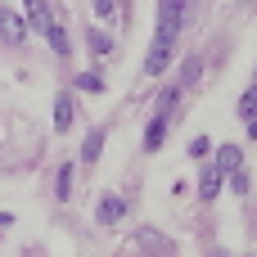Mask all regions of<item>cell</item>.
<instances>
[{"label": "cell", "mask_w": 257, "mask_h": 257, "mask_svg": "<svg viewBox=\"0 0 257 257\" xmlns=\"http://www.w3.org/2000/svg\"><path fill=\"white\" fill-rule=\"evenodd\" d=\"M217 167H221L226 176H230V172H239V167H244V154H239V145H221V149H217Z\"/></svg>", "instance_id": "cell-9"}, {"label": "cell", "mask_w": 257, "mask_h": 257, "mask_svg": "<svg viewBox=\"0 0 257 257\" xmlns=\"http://www.w3.org/2000/svg\"><path fill=\"white\" fill-rule=\"evenodd\" d=\"M54 194H59L63 203L72 199V163H63V167H59V181H54Z\"/></svg>", "instance_id": "cell-14"}, {"label": "cell", "mask_w": 257, "mask_h": 257, "mask_svg": "<svg viewBox=\"0 0 257 257\" xmlns=\"http://www.w3.org/2000/svg\"><path fill=\"white\" fill-rule=\"evenodd\" d=\"M185 0H158V32L154 36H163V41H176L181 36V27H185Z\"/></svg>", "instance_id": "cell-1"}, {"label": "cell", "mask_w": 257, "mask_h": 257, "mask_svg": "<svg viewBox=\"0 0 257 257\" xmlns=\"http://www.w3.org/2000/svg\"><path fill=\"white\" fill-rule=\"evenodd\" d=\"M190 154L203 158V154H208V136H194V140H190Z\"/></svg>", "instance_id": "cell-20"}, {"label": "cell", "mask_w": 257, "mask_h": 257, "mask_svg": "<svg viewBox=\"0 0 257 257\" xmlns=\"http://www.w3.org/2000/svg\"><path fill=\"white\" fill-rule=\"evenodd\" d=\"M163 136H167V113H154V122L145 126V149L154 154V149L163 145Z\"/></svg>", "instance_id": "cell-7"}, {"label": "cell", "mask_w": 257, "mask_h": 257, "mask_svg": "<svg viewBox=\"0 0 257 257\" xmlns=\"http://www.w3.org/2000/svg\"><path fill=\"white\" fill-rule=\"evenodd\" d=\"M72 126V95H59L54 99V131H68Z\"/></svg>", "instance_id": "cell-12"}, {"label": "cell", "mask_w": 257, "mask_h": 257, "mask_svg": "<svg viewBox=\"0 0 257 257\" xmlns=\"http://www.w3.org/2000/svg\"><path fill=\"white\" fill-rule=\"evenodd\" d=\"M230 190H235V194H248V190H253V181H248V172H244V167H239V172H230Z\"/></svg>", "instance_id": "cell-18"}, {"label": "cell", "mask_w": 257, "mask_h": 257, "mask_svg": "<svg viewBox=\"0 0 257 257\" xmlns=\"http://www.w3.org/2000/svg\"><path fill=\"white\" fill-rule=\"evenodd\" d=\"M86 41H90V50H95V59H108V54H113V41H108V36H104L99 27H90V32H86Z\"/></svg>", "instance_id": "cell-13"}, {"label": "cell", "mask_w": 257, "mask_h": 257, "mask_svg": "<svg viewBox=\"0 0 257 257\" xmlns=\"http://www.w3.org/2000/svg\"><path fill=\"white\" fill-rule=\"evenodd\" d=\"M95 18L113 23V18H117V5H113V0H95Z\"/></svg>", "instance_id": "cell-19"}, {"label": "cell", "mask_w": 257, "mask_h": 257, "mask_svg": "<svg viewBox=\"0 0 257 257\" xmlns=\"http://www.w3.org/2000/svg\"><path fill=\"white\" fill-rule=\"evenodd\" d=\"M199 72H203V68H199V59H190V63L181 68V81H176V86H181V90H190V86L199 81Z\"/></svg>", "instance_id": "cell-16"}, {"label": "cell", "mask_w": 257, "mask_h": 257, "mask_svg": "<svg viewBox=\"0 0 257 257\" xmlns=\"http://www.w3.org/2000/svg\"><path fill=\"white\" fill-rule=\"evenodd\" d=\"M23 23H27L32 32H41V36H45V27L54 23V14H50V5H45V0H23Z\"/></svg>", "instance_id": "cell-4"}, {"label": "cell", "mask_w": 257, "mask_h": 257, "mask_svg": "<svg viewBox=\"0 0 257 257\" xmlns=\"http://www.w3.org/2000/svg\"><path fill=\"white\" fill-rule=\"evenodd\" d=\"M0 36H5L9 45H23V41H27V23H23L18 9H0Z\"/></svg>", "instance_id": "cell-3"}, {"label": "cell", "mask_w": 257, "mask_h": 257, "mask_svg": "<svg viewBox=\"0 0 257 257\" xmlns=\"http://www.w3.org/2000/svg\"><path fill=\"white\" fill-rule=\"evenodd\" d=\"M221 181H226V172L217 163H203V172H199V199H217L221 194Z\"/></svg>", "instance_id": "cell-5"}, {"label": "cell", "mask_w": 257, "mask_h": 257, "mask_svg": "<svg viewBox=\"0 0 257 257\" xmlns=\"http://www.w3.org/2000/svg\"><path fill=\"white\" fill-rule=\"evenodd\" d=\"M95 217H99V226H117V221L126 217V199L104 194V199H99V208H95Z\"/></svg>", "instance_id": "cell-6"}, {"label": "cell", "mask_w": 257, "mask_h": 257, "mask_svg": "<svg viewBox=\"0 0 257 257\" xmlns=\"http://www.w3.org/2000/svg\"><path fill=\"white\" fill-rule=\"evenodd\" d=\"M45 41H50V50H54V54H68V27H63L59 18L45 27Z\"/></svg>", "instance_id": "cell-11"}, {"label": "cell", "mask_w": 257, "mask_h": 257, "mask_svg": "<svg viewBox=\"0 0 257 257\" xmlns=\"http://www.w3.org/2000/svg\"><path fill=\"white\" fill-rule=\"evenodd\" d=\"M239 117L248 122V136L257 140V86H253V90H244V99H239Z\"/></svg>", "instance_id": "cell-10"}, {"label": "cell", "mask_w": 257, "mask_h": 257, "mask_svg": "<svg viewBox=\"0 0 257 257\" xmlns=\"http://www.w3.org/2000/svg\"><path fill=\"white\" fill-rule=\"evenodd\" d=\"M77 90H86V95H99V90H104V77H99V72H81V77H77Z\"/></svg>", "instance_id": "cell-15"}, {"label": "cell", "mask_w": 257, "mask_h": 257, "mask_svg": "<svg viewBox=\"0 0 257 257\" xmlns=\"http://www.w3.org/2000/svg\"><path fill=\"white\" fill-rule=\"evenodd\" d=\"M176 99H181V86H167V90L158 95V113H172V108H176Z\"/></svg>", "instance_id": "cell-17"}, {"label": "cell", "mask_w": 257, "mask_h": 257, "mask_svg": "<svg viewBox=\"0 0 257 257\" xmlns=\"http://www.w3.org/2000/svg\"><path fill=\"white\" fill-rule=\"evenodd\" d=\"M172 54H176V41H163V36H154V45H149V54H145V72H149V77L167 72Z\"/></svg>", "instance_id": "cell-2"}, {"label": "cell", "mask_w": 257, "mask_h": 257, "mask_svg": "<svg viewBox=\"0 0 257 257\" xmlns=\"http://www.w3.org/2000/svg\"><path fill=\"white\" fill-rule=\"evenodd\" d=\"M99 154H104V126H95L81 140V163H99Z\"/></svg>", "instance_id": "cell-8"}]
</instances>
